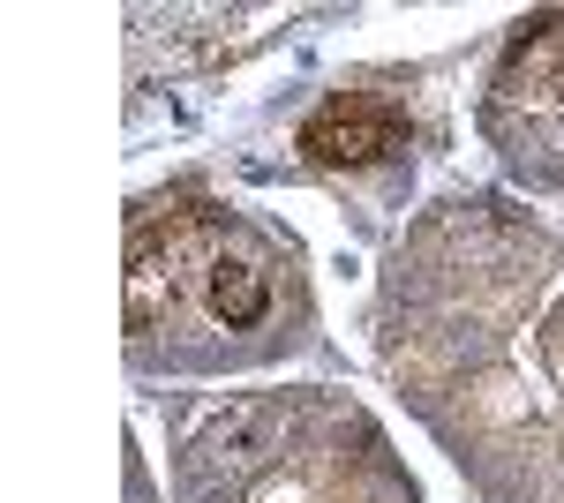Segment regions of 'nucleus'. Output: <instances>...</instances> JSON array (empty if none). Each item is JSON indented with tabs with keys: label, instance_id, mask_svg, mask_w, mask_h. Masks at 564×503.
Returning <instances> with one entry per match:
<instances>
[{
	"label": "nucleus",
	"instance_id": "1",
	"mask_svg": "<svg viewBox=\"0 0 564 503\" xmlns=\"http://www.w3.org/2000/svg\"><path fill=\"white\" fill-rule=\"evenodd\" d=\"M384 369L489 503H564V241L497 204L430 218L391 263Z\"/></svg>",
	"mask_w": 564,
	"mask_h": 503
},
{
	"label": "nucleus",
	"instance_id": "2",
	"mask_svg": "<svg viewBox=\"0 0 564 503\" xmlns=\"http://www.w3.org/2000/svg\"><path fill=\"white\" fill-rule=\"evenodd\" d=\"M308 338V278L286 233L212 196L129 218V361L143 376L271 369Z\"/></svg>",
	"mask_w": 564,
	"mask_h": 503
},
{
	"label": "nucleus",
	"instance_id": "3",
	"mask_svg": "<svg viewBox=\"0 0 564 503\" xmlns=\"http://www.w3.org/2000/svg\"><path fill=\"white\" fill-rule=\"evenodd\" d=\"M181 503H422L384 428L339 391H257L188 428Z\"/></svg>",
	"mask_w": 564,
	"mask_h": 503
},
{
	"label": "nucleus",
	"instance_id": "4",
	"mask_svg": "<svg viewBox=\"0 0 564 503\" xmlns=\"http://www.w3.org/2000/svg\"><path fill=\"white\" fill-rule=\"evenodd\" d=\"M481 135L527 188H564V15H534L505 39L481 84Z\"/></svg>",
	"mask_w": 564,
	"mask_h": 503
},
{
	"label": "nucleus",
	"instance_id": "5",
	"mask_svg": "<svg viewBox=\"0 0 564 503\" xmlns=\"http://www.w3.org/2000/svg\"><path fill=\"white\" fill-rule=\"evenodd\" d=\"M302 151L316 158V166H369V158L399 151V121H391L384 106L332 98V106H324V113L302 128Z\"/></svg>",
	"mask_w": 564,
	"mask_h": 503
}]
</instances>
